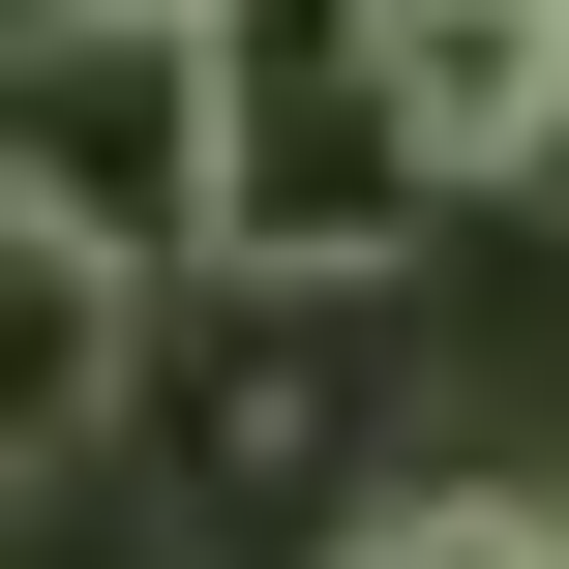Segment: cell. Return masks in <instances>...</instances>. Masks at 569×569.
Listing matches in <instances>:
<instances>
[{
  "label": "cell",
  "instance_id": "cell-3",
  "mask_svg": "<svg viewBox=\"0 0 569 569\" xmlns=\"http://www.w3.org/2000/svg\"><path fill=\"white\" fill-rule=\"evenodd\" d=\"M120 420H150V270H90L60 210H0V510L90 480Z\"/></svg>",
  "mask_w": 569,
  "mask_h": 569
},
{
  "label": "cell",
  "instance_id": "cell-4",
  "mask_svg": "<svg viewBox=\"0 0 569 569\" xmlns=\"http://www.w3.org/2000/svg\"><path fill=\"white\" fill-rule=\"evenodd\" d=\"M540 60H569V0H390V150H420V180H510Z\"/></svg>",
  "mask_w": 569,
  "mask_h": 569
},
{
  "label": "cell",
  "instance_id": "cell-2",
  "mask_svg": "<svg viewBox=\"0 0 569 569\" xmlns=\"http://www.w3.org/2000/svg\"><path fill=\"white\" fill-rule=\"evenodd\" d=\"M0 210H60L90 270H210V90H180V0H30L0 30Z\"/></svg>",
  "mask_w": 569,
  "mask_h": 569
},
{
  "label": "cell",
  "instance_id": "cell-6",
  "mask_svg": "<svg viewBox=\"0 0 569 569\" xmlns=\"http://www.w3.org/2000/svg\"><path fill=\"white\" fill-rule=\"evenodd\" d=\"M510 180H540V210H569V60H540V120H510Z\"/></svg>",
  "mask_w": 569,
  "mask_h": 569
},
{
  "label": "cell",
  "instance_id": "cell-1",
  "mask_svg": "<svg viewBox=\"0 0 569 569\" xmlns=\"http://www.w3.org/2000/svg\"><path fill=\"white\" fill-rule=\"evenodd\" d=\"M210 90V270H390L450 180L390 150V0H180Z\"/></svg>",
  "mask_w": 569,
  "mask_h": 569
},
{
  "label": "cell",
  "instance_id": "cell-5",
  "mask_svg": "<svg viewBox=\"0 0 569 569\" xmlns=\"http://www.w3.org/2000/svg\"><path fill=\"white\" fill-rule=\"evenodd\" d=\"M330 569H569L540 480H420V510H330Z\"/></svg>",
  "mask_w": 569,
  "mask_h": 569
}]
</instances>
